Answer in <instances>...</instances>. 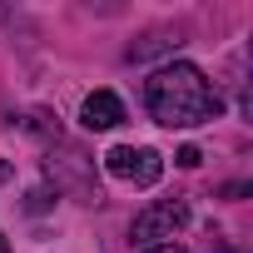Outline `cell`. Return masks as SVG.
<instances>
[{
	"mask_svg": "<svg viewBox=\"0 0 253 253\" xmlns=\"http://www.w3.org/2000/svg\"><path fill=\"white\" fill-rule=\"evenodd\" d=\"M5 15H10V10H5V5H0V25H5Z\"/></svg>",
	"mask_w": 253,
	"mask_h": 253,
	"instance_id": "obj_10",
	"label": "cell"
},
{
	"mask_svg": "<svg viewBox=\"0 0 253 253\" xmlns=\"http://www.w3.org/2000/svg\"><path fill=\"white\" fill-rule=\"evenodd\" d=\"M80 124L89 134H99V129H114V124H124V99L114 94V89H94L84 104H80Z\"/></svg>",
	"mask_w": 253,
	"mask_h": 253,
	"instance_id": "obj_4",
	"label": "cell"
},
{
	"mask_svg": "<svg viewBox=\"0 0 253 253\" xmlns=\"http://www.w3.org/2000/svg\"><path fill=\"white\" fill-rule=\"evenodd\" d=\"M144 253H184L179 243H159V248H144Z\"/></svg>",
	"mask_w": 253,
	"mask_h": 253,
	"instance_id": "obj_8",
	"label": "cell"
},
{
	"mask_svg": "<svg viewBox=\"0 0 253 253\" xmlns=\"http://www.w3.org/2000/svg\"><path fill=\"white\" fill-rule=\"evenodd\" d=\"M104 169H109L114 179H124V184L149 189V184H159L164 159H159V149H144V144H114V149L104 154Z\"/></svg>",
	"mask_w": 253,
	"mask_h": 253,
	"instance_id": "obj_3",
	"label": "cell"
},
{
	"mask_svg": "<svg viewBox=\"0 0 253 253\" xmlns=\"http://www.w3.org/2000/svg\"><path fill=\"white\" fill-rule=\"evenodd\" d=\"M0 253H10V243H5V233H0Z\"/></svg>",
	"mask_w": 253,
	"mask_h": 253,
	"instance_id": "obj_9",
	"label": "cell"
},
{
	"mask_svg": "<svg viewBox=\"0 0 253 253\" xmlns=\"http://www.w3.org/2000/svg\"><path fill=\"white\" fill-rule=\"evenodd\" d=\"M184 35L179 30H159V35H144L139 45H129V60H149V55H164V50H179Z\"/></svg>",
	"mask_w": 253,
	"mask_h": 253,
	"instance_id": "obj_5",
	"label": "cell"
},
{
	"mask_svg": "<svg viewBox=\"0 0 253 253\" xmlns=\"http://www.w3.org/2000/svg\"><path fill=\"white\" fill-rule=\"evenodd\" d=\"M174 164H184V169H199V164H204V154H199L194 144H184V149L174 154Z\"/></svg>",
	"mask_w": 253,
	"mask_h": 253,
	"instance_id": "obj_7",
	"label": "cell"
},
{
	"mask_svg": "<svg viewBox=\"0 0 253 253\" xmlns=\"http://www.w3.org/2000/svg\"><path fill=\"white\" fill-rule=\"evenodd\" d=\"M25 129H30V134H55V139H60V124H50V114H40V109L25 114Z\"/></svg>",
	"mask_w": 253,
	"mask_h": 253,
	"instance_id": "obj_6",
	"label": "cell"
},
{
	"mask_svg": "<svg viewBox=\"0 0 253 253\" xmlns=\"http://www.w3.org/2000/svg\"><path fill=\"white\" fill-rule=\"evenodd\" d=\"M184 223H189V204H184V199H159V204H149L144 213H134L129 243H134V248H159V243L174 238Z\"/></svg>",
	"mask_w": 253,
	"mask_h": 253,
	"instance_id": "obj_2",
	"label": "cell"
},
{
	"mask_svg": "<svg viewBox=\"0 0 253 253\" xmlns=\"http://www.w3.org/2000/svg\"><path fill=\"white\" fill-rule=\"evenodd\" d=\"M144 104H149L154 124H164V129H199V124L223 114L218 84L189 60H174V65L154 70L149 84H144Z\"/></svg>",
	"mask_w": 253,
	"mask_h": 253,
	"instance_id": "obj_1",
	"label": "cell"
},
{
	"mask_svg": "<svg viewBox=\"0 0 253 253\" xmlns=\"http://www.w3.org/2000/svg\"><path fill=\"white\" fill-rule=\"evenodd\" d=\"M5 174H10V164H0V179H5Z\"/></svg>",
	"mask_w": 253,
	"mask_h": 253,
	"instance_id": "obj_11",
	"label": "cell"
}]
</instances>
